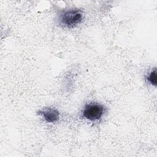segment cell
<instances>
[{"label": "cell", "instance_id": "6da1fadb", "mask_svg": "<svg viewBox=\"0 0 157 157\" xmlns=\"http://www.w3.org/2000/svg\"><path fill=\"white\" fill-rule=\"evenodd\" d=\"M83 12L78 9H69L59 13L57 20L59 25L64 28H72L83 20Z\"/></svg>", "mask_w": 157, "mask_h": 157}, {"label": "cell", "instance_id": "7a4b0ae2", "mask_svg": "<svg viewBox=\"0 0 157 157\" xmlns=\"http://www.w3.org/2000/svg\"><path fill=\"white\" fill-rule=\"evenodd\" d=\"M105 107L98 103H90L86 104L83 110V116L90 121L99 120L105 112Z\"/></svg>", "mask_w": 157, "mask_h": 157}, {"label": "cell", "instance_id": "277c9868", "mask_svg": "<svg viewBox=\"0 0 157 157\" xmlns=\"http://www.w3.org/2000/svg\"><path fill=\"white\" fill-rule=\"evenodd\" d=\"M147 79L153 85H156V71L155 68L150 72L149 75L147 77Z\"/></svg>", "mask_w": 157, "mask_h": 157}, {"label": "cell", "instance_id": "3957f363", "mask_svg": "<svg viewBox=\"0 0 157 157\" xmlns=\"http://www.w3.org/2000/svg\"><path fill=\"white\" fill-rule=\"evenodd\" d=\"M39 113L44 118L45 121L48 123H55L59 118V112L56 109L47 108L40 110Z\"/></svg>", "mask_w": 157, "mask_h": 157}]
</instances>
